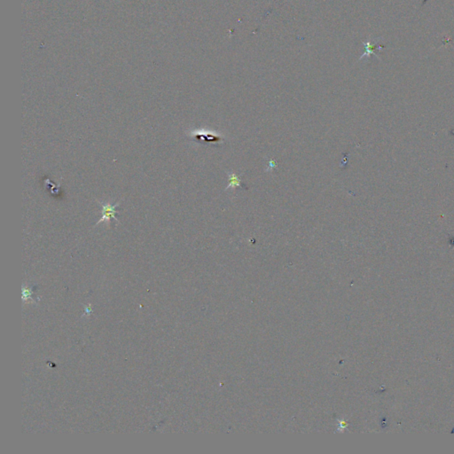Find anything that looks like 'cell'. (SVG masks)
Masks as SVG:
<instances>
[{
  "instance_id": "2",
  "label": "cell",
  "mask_w": 454,
  "mask_h": 454,
  "mask_svg": "<svg viewBox=\"0 0 454 454\" xmlns=\"http://www.w3.org/2000/svg\"><path fill=\"white\" fill-rule=\"evenodd\" d=\"M189 137L192 138L193 140L200 142V143H203V142H207V143L213 142V143H217L218 145L220 142L223 141V138H222L221 135L218 134V133H212V132L206 131H193V132H191L189 134Z\"/></svg>"
},
{
  "instance_id": "4",
  "label": "cell",
  "mask_w": 454,
  "mask_h": 454,
  "mask_svg": "<svg viewBox=\"0 0 454 454\" xmlns=\"http://www.w3.org/2000/svg\"><path fill=\"white\" fill-rule=\"evenodd\" d=\"M228 178H228V180H229V185H228V186L225 188V191L230 188L233 189L234 187H240V188H243L244 185L241 184V180H240V177L239 175L235 174V173H233V172H231V173H228Z\"/></svg>"
},
{
  "instance_id": "3",
  "label": "cell",
  "mask_w": 454,
  "mask_h": 454,
  "mask_svg": "<svg viewBox=\"0 0 454 454\" xmlns=\"http://www.w3.org/2000/svg\"><path fill=\"white\" fill-rule=\"evenodd\" d=\"M380 39H381L380 37H378V38H373V39L368 38L367 42H363V43H362L364 46H365V53H364L363 55H361L360 61L363 60L364 58H369L372 55H374V56H376L378 58V56L374 51H375L376 49L379 50V51L383 49V46H378V47H376V44H378V41L380 40Z\"/></svg>"
},
{
  "instance_id": "1",
  "label": "cell",
  "mask_w": 454,
  "mask_h": 454,
  "mask_svg": "<svg viewBox=\"0 0 454 454\" xmlns=\"http://www.w3.org/2000/svg\"><path fill=\"white\" fill-rule=\"evenodd\" d=\"M98 204L102 207V217L98 220L96 225H98L102 224L103 222H109L110 223L111 219H114L117 221V224H120L119 220L117 219V207L120 206V204L118 203L117 204H102L100 201H98Z\"/></svg>"
}]
</instances>
